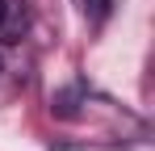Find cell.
I'll use <instances>...</instances> for the list:
<instances>
[{"label":"cell","instance_id":"6da1fadb","mask_svg":"<svg viewBox=\"0 0 155 151\" xmlns=\"http://www.w3.org/2000/svg\"><path fill=\"white\" fill-rule=\"evenodd\" d=\"M29 29V8L25 0H0V42L4 46H17Z\"/></svg>","mask_w":155,"mask_h":151},{"label":"cell","instance_id":"7a4b0ae2","mask_svg":"<svg viewBox=\"0 0 155 151\" xmlns=\"http://www.w3.org/2000/svg\"><path fill=\"white\" fill-rule=\"evenodd\" d=\"M76 4H80V13L92 17V21H105L109 17V0H76Z\"/></svg>","mask_w":155,"mask_h":151}]
</instances>
